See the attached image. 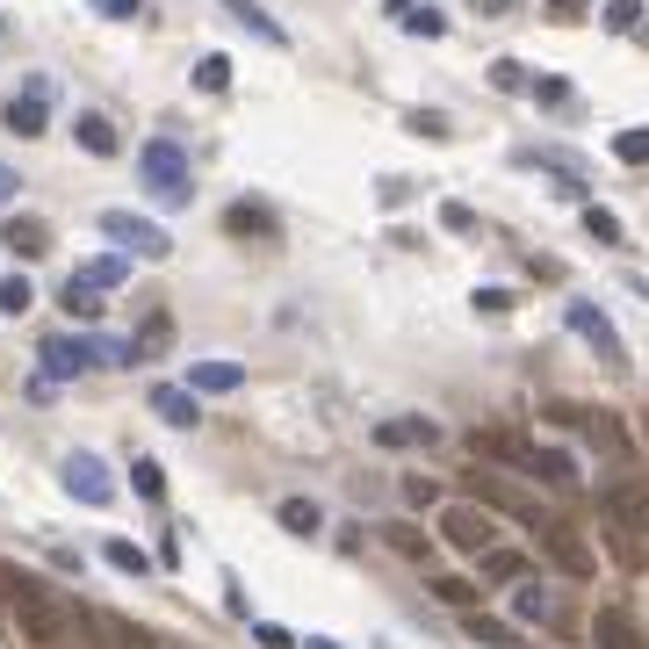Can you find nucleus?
I'll list each match as a JSON object with an SVG mask.
<instances>
[{"label":"nucleus","instance_id":"nucleus-16","mask_svg":"<svg viewBox=\"0 0 649 649\" xmlns=\"http://www.w3.org/2000/svg\"><path fill=\"white\" fill-rule=\"evenodd\" d=\"M217 8H224L231 22H239V30H253L260 44H289V30H282V22H274L267 8H260V0H217Z\"/></svg>","mask_w":649,"mask_h":649},{"label":"nucleus","instance_id":"nucleus-10","mask_svg":"<svg viewBox=\"0 0 649 649\" xmlns=\"http://www.w3.org/2000/svg\"><path fill=\"white\" fill-rule=\"evenodd\" d=\"M592 649H649V642H642L628 606H599L592 614Z\"/></svg>","mask_w":649,"mask_h":649},{"label":"nucleus","instance_id":"nucleus-42","mask_svg":"<svg viewBox=\"0 0 649 649\" xmlns=\"http://www.w3.org/2000/svg\"><path fill=\"white\" fill-rule=\"evenodd\" d=\"M405 505H441V483L433 477H405Z\"/></svg>","mask_w":649,"mask_h":649},{"label":"nucleus","instance_id":"nucleus-32","mask_svg":"<svg viewBox=\"0 0 649 649\" xmlns=\"http://www.w3.org/2000/svg\"><path fill=\"white\" fill-rule=\"evenodd\" d=\"M36 304V289H30V274H8V282H0V310H8V318H22V310Z\"/></svg>","mask_w":649,"mask_h":649},{"label":"nucleus","instance_id":"nucleus-12","mask_svg":"<svg viewBox=\"0 0 649 649\" xmlns=\"http://www.w3.org/2000/svg\"><path fill=\"white\" fill-rule=\"evenodd\" d=\"M0 246H8L15 260H44V253H52V224H44V217H8Z\"/></svg>","mask_w":649,"mask_h":649},{"label":"nucleus","instance_id":"nucleus-28","mask_svg":"<svg viewBox=\"0 0 649 649\" xmlns=\"http://www.w3.org/2000/svg\"><path fill=\"white\" fill-rule=\"evenodd\" d=\"M599 22H606V30H614V36L642 30V0H606V8H599Z\"/></svg>","mask_w":649,"mask_h":649},{"label":"nucleus","instance_id":"nucleus-21","mask_svg":"<svg viewBox=\"0 0 649 649\" xmlns=\"http://www.w3.org/2000/svg\"><path fill=\"white\" fill-rule=\"evenodd\" d=\"M274 520H282L289 534H318V527H324L318 498H282V505H274Z\"/></svg>","mask_w":649,"mask_h":649},{"label":"nucleus","instance_id":"nucleus-15","mask_svg":"<svg viewBox=\"0 0 649 649\" xmlns=\"http://www.w3.org/2000/svg\"><path fill=\"white\" fill-rule=\"evenodd\" d=\"M239 383H246L239 361H195V368H189V390L195 397H231Z\"/></svg>","mask_w":649,"mask_h":649},{"label":"nucleus","instance_id":"nucleus-46","mask_svg":"<svg viewBox=\"0 0 649 649\" xmlns=\"http://www.w3.org/2000/svg\"><path fill=\"white\" fill-rule=\"evenodd\" d=\"M253 635H260V649H296V642H289V628H274V620H260Z\"/></svg>","mask_w":649,"mask_h":649},{"label":"nucleus","instance_id":"nucleus-30","mask_svg":"<svg viewBox=\"0 0 649 649\" xmlns=\"http://www.w3.org/2000/svg\"><path fill=\"white\" fill-rule=\"evenodd\" d=\"M130 483H137V498H167V469H159L152 455H137V462H130Z\"/></svg>","mask_w":649,"mask_h":649},{"label":"nucleus","instance_id":"nucleus-3","mask_svg":"<svg viewBox=\"0 0 649 649\" xmlns=\"http://www.w3.org/2000/svg\"><path fill=\"white\" fill-rule=\"evenodd\" d=\"M137 181L152 189L159 209H181V203H189V152H181L173 137H152V145L137 152Z\"/></svg>","mask_w":649,"mask_h":649},{"label":"nucleus","instance_id":"nucleus-29","mask_svg":"<svg viewBox=\"0 0 649 649\" xmlns=\"http://www.w3.org/2000/svg\"><path fill=\"white\" fill-rule=\"evenodd\" d=\"M102 556H109V563L123 570V578H145V570H152V556H145V548H137V542H109Z\"/></svg>","mask_w":649,"mask_h":649},{"label":"nucleus","instance_id":"nucleus-37","mask_svg":"<svg viewBox=\"0 0 649 649\" xmlns=\"http://www.w3.org/2000/svg\"><path fill=\"white\" fill-rule=\"evenodd\" d=\"M527 159H542V167L563 173V181H584V159H578V152H556V145H548V152H527Z\"/></svg>","mask_w":649,"mask_h":649},{"label":"nucleus","instance_id":"nucleus-48","mask_svg":"<svg viewBox=\"0 0 649 649\" xmlns=\"http://www.w3.org/2000/svg\"><path fill=\"white\" fill-rule=\"evenodd\" d=\"M469 15H483V22H498V15H513V0H469Z\"/></svg>","mask_w":649,"mask_h":649},{"label":"nucleus","instance_id":"nucleus-14","mask_svg":"<svg viewBox=\"0 0 649 649\" xmlns=\"http://www.w3.org/2000/svg\"><path fill=\"white\" fill-rule=\"evenodd\" d=\"M167 346H173V310H152V318L130 332V346H123V354H130V368H137V361H159Z\"/></svg>","mask_w":649,"mask_h":649},{"label":"nucleus","instance_id":"nucleus-24","mask_svg":"<svg viewBox=\"0 0 649 649\" xmlns=\"http://www.w3.org/2000/svg\"><path fill=\"white\" fill-rule=\"evenodd\" d=\"M483 578L491 584H520L527 578V556H520V548H483Z\"/></svg>","mask_w":649,"mask_h":649},{"label":"nucleus","instance_id":"nucleus-38","mask_svg":"<svg viewBox=\"0 0 649 649\" xmlns=\"http://www.w3.org/2000/svg\"><path fill=\"white\" fill-rule=\"evenodd\" d=\"M80 282H94V289H123V260H87Z\"/></svg>","mask_w":649,"mask_h":649},{"label":"nucleus","instance_id":"nucleus-18","mask_svg":"<svg viewBox=\"0 0 649 649\" xmlns=\"http://www.w3.org/2000/svg\"><path fill=\"white\" fill-rule=\"evenodd\" d=\"M376 441H383V447H433V441H441V426H433V419H411V411H405V419H383Z\"/></svg>","mask_w":649,"mask_h":649},{"label":"nucleus","instance_id":"nucleus-33","mask_svg":"<svg viewBox=\"0 0 649 649\" xmlns=\"http://www.w3.org/2000/svg\"><path fill=\"white\" fill-rule=\"evenodd\" d=\"M584 231H592L599 246H620V217H614V209H599V203H584Z\"/></svg>","mask_w":649,"mask_h":649},{"label":"nucleus","instance_id":"nucleus-11","mask_svg":"<svg viewBox=\"0 0 649 649\" xmlns=\"http://www.w3.org/2000/svg\"><path fill=\"white\" fill-rule=\"evenodd\" d=\"M556 419H570V426H584L599 441V455H614V462H628L635 447H628V433L614 426V411H556Z\"/></svg>","mask_w":649,"mask_h":649},{"label":"nucleus","instance_id":"nucleus-39","mask_svg":"<svg viewBox=\"0 0 649 649\" xmlns=\"http://www.w3.org/2000/svg\"><path fill=\"white\" fill-rule=\"evenodd\" d=\"M469 635H477V642H491V649H513V628H505V620H483V614H469Z\"/></svg>","mask_w":649,"mask_h":649},{"label":"nucleus","instance_id":"nucleus-27","mask_svg":"<svg viewBox=\"0 0 649 649\" xmlns=\"http://www.w3.org/2000/svg\"><path fill=\"white\" fill-rule=\"evenodd\" d=\"M102 22H152V0H87Z\"/></svg>","mask_w":649,"mask_h":649},{"label":"nucleus","instance_id":"nucleus-2","mask_svg":"<svg viewBox=\"0 0 649 649\" xmlns=\"http://www.w3.org/2000/svg\"><path fill=\"white\" fill-rule=\"evenodd\" d=\"M8 614H15V628L30 635L36 649H58L72 635V614L44 592V584H30V578H8Z\"/></svg>","mask_w":649,"mask_h":649},{"label":"nucleus","instance_id":"nucleus-53","mask_svg":"<svg viewBox=\"0 0 649 649\" xmlns=\"http://www.w3.org/2000/svg\"><path fill=\"white\" fill-rule=\"evenodd\" d=\"M642 433H649V411H642Z\"/></svg>","mask_w":649,"mask_h":649},{"label":"nucleus","instance_id":"nucleus-19","mask_svg":"<svg viewBox=\"0 0 649 649\" xmlns=\"http://www.w3.org/2000/svg\"><path fill=\"white\" fill-rule=\"evenodd\" d=\"M72 137H80V145H87L94 159H116V123H109V116H94V109H87V116L72 123Z\"/></svg>","mask_w":649,"mask_h":649},{"label":"nucleus","instance_id":"nucleus-44","mask_svg":"<svg viewBox=\"0 0 649 649\" xmlns=\"http://www.w3.org/2000/svg\"><path fill=\"white\" fill-rule=\"evenodd\" d=\"M520 296L513 289H477V310H491V318H505V310H513Z\"/></svg>","mask_w":649,"mask_h":649},{"label":"nucleus","instance_id":"nucleus-20","mask_svg":"<svg viewBox=\"0 0 649 649\" xmlns=\"http://www.w3.org/2000/svg\"><path fill=\"white\" fill-rule=\"evenodd\" d=\"M94 628H102V642H109V649H159L152 635L137 628V620H123V614H94Z\"/></svg>","mask_w":649,"mask_h":649},{"label":"nucleus","instance_id":"nucleus-35","mask_svg":"<svg viewBox=\"0 0 649 649\" xmlns=\"http://www.w3.org/2000/svg\"><path fill=\"white\" fill-rule=\"evenodd\" d=\"M614 159H620V167H649V130H620L614 137Z\"/></svg>","mask_w":649,"mask_h":649},{"label":"nucleus","instance_id":"nucleus-50","mask_svg":"<svg viewBox=\"0 0 649 649\" xmlns=\"http://www.w3.org/2000/svg\"><path fill=\"white\" fill-rule=\"evenodd\" d=\"M296 649H340V642H324V635H310V642H296Z\"/></svg>","mask_w":649,"mask_h":649},{"label":"nucleus","instance_id":"nucleus-51","mask_svg":"<svg viewBox=\"0 0 649 649\" xmlns=\"http://www.w3.org/2000/svg\"><path fill=\"white\" fill-rule=\"evenodd\" d=\"M411 8H419V0H390V15H411Z\"/></svg>","mask_w":649,"mask_h":649},{"label":"nucleus","instance_id":"nucleus-26","mask_svg":"<svg viewBox=\"0 0 649 649\" xmlns=\"http://www.w3.org/2000/svg\"><path fill=\"white\" fill-rule=\"evenodd\" d=\"M433 599H441V606H455V614H469V606H477V584H469V578H433Z\"/></svg>","mask_w":649,"mask_h":649},{"label":"nucleus","instance_id":"nucleus-22","mask_svg":"<svg viewBox=\"0 0 649 649\" xmlns=\"http://www.w3.org/2000/svg\"><path fill=\"white\" fill-rule=\"evenodd\" d=\"M383 542H390L397 556H411V563H433V542L411 527V520H390V527H383Z\"/></svg>","mask_w":649,"mask_h":649},{"label":"nucleus","instance_id":"nucleus-8","mask_svg":"<svg viewBox=\"0 0 649 649\" xmlns=\"http://www.w3.org/2000/svg\"><path fill=\"white\" fill-rule=\"evenodd\" d=\"M66 491L80 498V505H109L116 498V483H109V469H102V455H66Z\"/></svg>","mask_w":649,"mask_h":649},{"label":"nucleus","instance_id":"nucleus-45","mask_svg":"<svg viewBox=\"0 0 649 649\" xmlns=\"http://www.w3.org/2000/svg\"><path fill=\"white\" fill-rule=\"evenodd\" d=\"M411 130H419V137H447V116H433V109H411Z\"/></svg>","mask_w":649,"mask_h":649},{"label":"nucleus","instance_id":"nucleus-17","mask_svg":"<svg viewBox=\"0 0 649 649\" xmlns=\"http://www.w3.org/2000/svg\"><path fill=\"white\" fill-rule=\"evenodd\" d=\"M224 231H231V239H274L282 224H274L267 203H231V209H224Z\"/></svg>","mask_w":649,"mask_h":649},{"label":"nucleus","instance_id":"nucleus-49","mask_svg":"<svg viewBox=\"0 0 649 649\" xmlns=\"http://www.w3.org/2000/svg\"><path fill=\"white\" fill-rule=\"evenodd\" d=\"M15 189H22V181H15V167H0V203H8Z\"/></svg>","mask_w":649,"mask_h":649},{"label":"nucleus","instance_id":"nucleus-5","mask_svg":"<svg viewBox=\"0 0 649 649\" xmlns=\"http://www.w3.org/2000/svg\"><path fill=\"white\" fill-rule=\"evenodd\" d=\"M441 534H447V548H462V556H483V548H498L491 542V513H483L477 498H455V505H441Z\"/></svg>","mask_w":649,"mask_h":649},{"label":"nucleus","instance_id":"nucleus-41","mask_svg":"<svg viewBox=\"0 0 649 649\" xmlns=\"http://www.w3.org/2000/svg\"><path fill=\"white\" fill-rule=\"evenodd\" d=\"M441 224L469 239V231H477V209H469V203H441Z\"/></svg>","mask_w":649,"mask_h":649},{"label":"nucleus","instance_id":"nucleus-13","mask_svg":"<svg viewBox=\"0 0 649 649\" xmlns=\"http://www.w3.org/2000/svg\"><path fill=\"white\" fill-rule=\"evenodd\" d=\"M152 411L167 426H195V419H203V397H195L189 383H152Z\"/></svg>","mask_w":649,"mask_h":649},{"label":"nucleus","instance_id":"nucleus-40","mask_svg":"<svg viewBox=\"0 0 649 649\" xmlns=\"http://www.w3.org/2000/svg\"><path fill=\"white\" fill-rule=\"evenodd\" d=\"M491 87L520 94V87H527V66H520V58H498V66H491Z\"/></svg>","mask_w":649,"mask_h":649},{"label":"nucleus","instance_id":"nucleus-31","mask_svg":"<svg viewBox=\"0 0 649 649\" xmlns=\"http://www.w3.org/2000/svg\"><path fill=\"white\" fill-rule=\"evenodd\" d=\"M195 87H203V94H224V87H231V58H224V52H209L203 66H195Z\"/></svg>","mask_w":649,"mask_h":649},{"label":"nucleus","instance_id":"nucleus-47","mask_svg":"<svg viewBox=\"0 0 649 649\" xmlns=\"http://www.w3.org/2000/svg\"><path fill=\"white\" fill-rule=\"evenodd\" d=\"M584 8H592V0H548V15H556V22H584Z\"/></svg>","mask_w":649,"mask_h":649},{"label":"nucleus","instance_id":"nucleus-34","mask_svg":"<svg viewBox=\"0 0 649 649\" xmlns=\"http://www.w3.org/2000/svg\"><path fill=\"white\" fill-rule=\"evenodd\" d=\"M513 620H556V606L542 599V584H520V599H513Z\"/></svg>","mask_w":649,"mask_h":649},{"label":"nucleus","instance_id":"nucleus-1","mask_svg":"<svg viewBox=\"0 0 649 649\" xmlns=\"http://www.w3.org/2000/svg\"><path fill=\"white\" fill-rule=\"evenodd\" d=\"M477 455H498L513 462V469H527V477H542L548 491H578V462L563 455V447H534V441H513V433H477Z\"/></svg>","mask_w":649,"mask_h":649},{"label":"nucleus","instance_id":"nucleus-9","mask_svg":"<svg viewBox=\"0 0 649 649\" xmlns=\"http://www.w3.org/2000/svg\"><path fill=\"white\" fill-rule=\"evenodd\" d=\"M599 513L606 520H620L628 534H649V491L635 477H620V483H606V498H599Z\"/></svg>","mask_w":649,"mask_h":649},{"label":"nucleus","instance_id":"nucleus-25","mask_svg":"<svg viewBox=\"0 0 649 649\" xmlns=\"http://www.w3.org/2000/svg\"><path fill=\"white\" fill-rule=\"evenodd\" d=\"M8 130L15 137H44V102H36V94H15V102H8Z\"/></svg>","mask_w":649,"mask_h":649},{"label":"nucleus","instance_id":"nucleus-52","mask_svg":"<svg viewBox=\"0 0 649 649\" xmlns=\"http://www.w3.org/2000/svg\"><path fill=\"white\" fill-rule=\"evenodd\" d=\"M0 44H8V22H0Z\"/></svg>","mask_w":649,"mask_h":649},{"label":"nucleus","instance_id":"nucleus-23","mask_svg":"<svg viewBox=\"0 0 649 649\" xmlns=\"http://www.w3.org/2000/svg\"><path fill=\"white\" fill-rule=\"evenodd\" d=\"M66 310H72V318H87V324H94V318L109 310V289H94V282H80V274H72V282H66Z\"/></svg>","mask_w":649,"mask_h":649},{"label":"nucleus","instance_id":"nucleus-4","mask_svg":"<svg viewBox=\"0 0 649 649\" xmlns=\"http://www.w3.org/2000/svg\"><path fill=\"white\" fill-rule=\"evenodd\" d=\"M102 231L123 246V253H137V260H167L173 253V239L152 217H137V209H102Z\"/></svg>","mask_w":649,"mask_h":649},{"label":"nucleus","instance_id":"nucleus-43","mask_svg":"<svg viewBox=\"0 0 649 649\" xmlns=\"http://www.w3.org/2000/svg\"><path fill=\"white\" fill-rule=\"evenodd\" d=\"M534 102H542V109H563L570 102V80H534Z\"/></svg>","mask_w":649,"mask_h":649},{"label":"nucleus","instance_id":"nucleus-6","mask_svg":"<svg viewBox=\"0 0 649 649\" xmlns=\"http://www.w3.org/2000/svg\"><path fill=\"white\" fill-rule=\"evenodd\" d=\"M534 542H542V556L563 578H592V548H584V534L570 527V520H534Z\"/></svg>","mask_w":649,"mask_h":649},{"label":"nucleus","instance_id":"nucleus-36","mask_svg":"<svg viewBox=\"0 0 649 649\" xmlns=\"http://www.w3.org/2000/svg\"><path fill=\"white\" fill-rule=\"evenodd\" d=\"M397 22H405V36H426V44L447 36V15H433V8H411V15H397Z\"/></svg>","mask_w":649,"mask_h":649},{"label":"nucleus","instance_id":"nucleus-7","mask_svg":"<svg viewBox=\"0 0 649 649\" xmlns=\"http://www.w3.org/2000/svg\"><path fill=\"white\" fill-rule=\"evenodd\" d=\"M570 332H578L584 346H599V361H606V368H628V340L614 332V318H606L599 304H570Z\"/></svg>","mask_w":649,"mask_h":649}]
</instances>
